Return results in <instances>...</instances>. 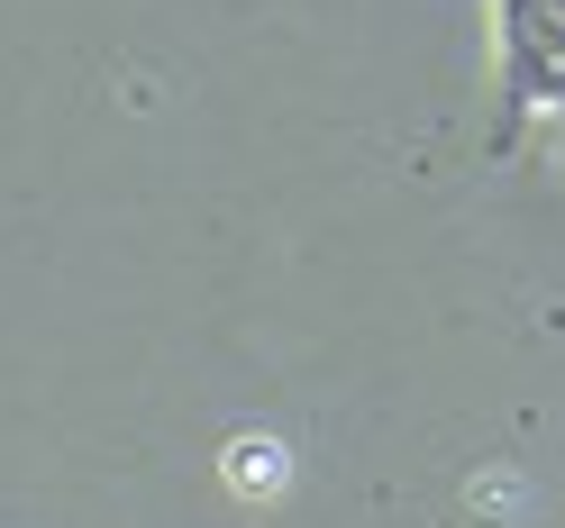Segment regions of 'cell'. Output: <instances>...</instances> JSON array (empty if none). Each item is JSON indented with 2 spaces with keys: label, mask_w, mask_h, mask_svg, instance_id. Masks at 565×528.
Masks as SVG:
<instances>
[{
  "label": "cell",
  "mask_w": 565,
  "mask_h": 528,
  "mask_svg": "<svg viewBox=\"0 0 565 528\" xmlns=\"http://www.w3.org/2000/svg\"><path fill=\"white\" fill-rule=\"evenodd\" d=\"M565 74V0H502V100L539 110Z\"/></svg>",
  "instance_id": "cell-1"
}]
</instances>
